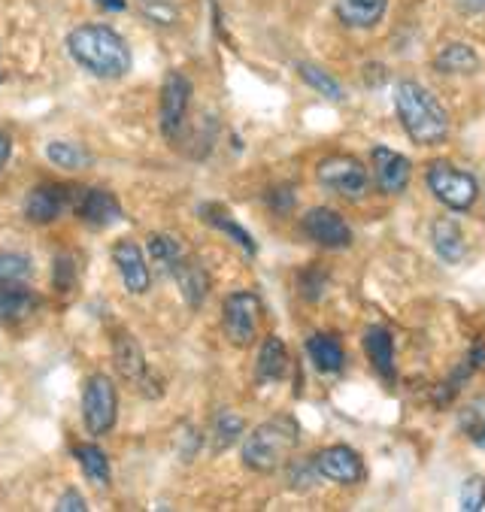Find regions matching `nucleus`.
<instances>
[{"label": "nucleus", "instance_id": "nucleus-37", "mask_svg": "<svg viewBox=\"0 0 485 512\" xmlns=\"http://www.w3.org/2000/svg\"><path fill=\"white\" fill-rule=\"evenodd\" d=\"M94 4L101 7V10H107V13H122L128 7L125 0H94Z\"/></svg>", "mask_w": 485, "mask_h": 512}, {"label": "nucleus", "instance_id": "nucleus-7", "mask_svg": "<svg viewBox=\"0 0 485 512\" xmlns=\"http://www.w3.org/2000/svg\"><path fill=\"white\" fill-rule=\"evenodd\" d=\"M261 319V300L252 291H234L222 306L225 334L234 346H252Z\"/></svg>", "mask_w": 485, "mask_h": 512}, {"label": "nucleus", "instance_id": "nucleus-3", "mask_svg": "<svg viewBox=\"0 0 485 512\" xmlns=\"http://www.w3.org/2000/svg\"><path fill=\"white\" fill-rule=\"evenodd\" d=\"M298 449V425L288 416H276L258 425L243 440V464L255 473H273L288 464L291 452Z\"/></svg>", "mask_w": 485, "mask_h": 512}, {"label": "nucleus", "instance_id": "nucleus-14", "mask_svg": "<svg viewBox=\"0 0 485 512\" xmlns=\"http://www.w3.org/2000/svg\"><path fill=\"white\" fill-rule=\"evenodd\" d=\"M113 261H116V267H119V273L125 279V288L131 294H146L149 291V282H152L149 264L143 258V249L134 240H119L113 246Z\"/></svg>", "mask_w": 485, "mask_h": 512}, {"label": "nucleus", "instance_id": "nucleus-9", "mask_svg": "<svg viewBox=\"0 0 485 512\" xmlns=\"http://www.w3.org/2000/svg\"><path fill=\"white\" fill-rule=\"evenodd\" d=\"M70 207L91 228H110L122 219V203L107 188H76V191H70Z\"/></svg>", "mask_w": 485, "mask_h": 512}, {"label": "nucleus", "instance_id": "nucleus-27", "mask_svg": "<svg viewBox=\"0 0 485 512\" xmlns=\"http://www.w3.org/2000/svg\"><path fill=\"white\" fill-rule=\"evenodd\" d=\"M201 216H204V222L207 225H216L219 231H225L237 246H243V252L246 255H255L258 249H255V243H252V237H249V231H243L225 210H219V207H201Z\"/></svg>", "mask_w": 485, "mask_h": 512}, {"label": "nucleus", "instance_id": "nucleus-10", "mask_svg": "<svg viewBox=\"0 0 485 512\" xmlns=\"http://www.w3.org/2000/svg\"><path fill=\"white\" fill-rule=\"evenodd\" d=\"M301 228H304V234H307L313 243H319V246H325V249H349V246H352V228L346 225V219H343L340 213H334V210H328V207L310 210V213L304 216Z\"/></svg>", "mask_w": 485, "mask_h": 512}, {"label": "nucleus", "instance_id": "nucleus-24", "mask_svg": "<svg viewBox=\"0 0 485 512\" xmlns=\"http://www.w3.org/2000/svg\"><path fill=\"white\" fill-rule=\"evenodd\" d=\"M149 255L158 267H164L167 273H173L182 261H185V249L176 237L170 234H152L149 237Z\"/></svg>", "mask_w": 485, "mask_h": 512}, {"label": "nucleus", "instance_id": "nucleus-36", "mask_svg": "<svg viewBox=\"0 0 485 512\" xmlns=\"http://www.w3.org/2000/svg\"><path fill=\"white\" fill-rule=\"evenodd\" d=\"M10 152H13V140H10V134L0 131V170H4V164L10 161Z\"/></svg>", "mask_w": 485, "mask_h": 512}, {"label": "nucleus", "instance_id": "nucleus-6", "mask_svg": "<svg viewBox=\"0 0 485 512\" xmlns=\"http://www.w3.org/2000/svg\"><path fill=\"white\" fill-rule=\"evenodd\" d=\"M316 179L322 188H328L331 194H340L346 200H358L367 194V185H370V176H367V167L352 158V155H331L319 164L316 170Z\"/></svg>", "mask_w": 485, "mask_h": 512}, {"label": "nucleus", "instance_id": "nucleus-1", "mask_svg": "<svg viewBox=\"0 0 485 512\" xmlns=\"http://www.w3.org/2000/svg\"><path fill=\"white\" fill-rule=\"evenodd\" d=\"M67 52L97 79H122L131 70V49L125 37L107 25H79L70 31Z\"/></svg>", "mask_w": 485, "mask_h": 512}, {"label": "nucleus", "instance_id": "nucleus-15", "mask_svg": "<svg viewBox=\"0 0 485 512\" xmlns=\"http://www.w3.org/2000/svg\"><path fill=\"white\" fill-rule=\"evenodd\" d=\"M40 310V297L28 288H19L16 282H4L0 288V322L4 325H22Z\"/></svg>", "mask_w": 485, "mask_h": 512}, {"label": "nucleus", "instance_id": "nucleus-19", "mask_svg": "<svg viewBox=\"0 0 485 512\" xmlns=\"http://www.w3.org/2000/svg\"><path fill=\"white\" fill-rule=\"evenodd\" d=\"M431 246H434V252H437L446 264H458V261L467 258L464 234H461V228H458L455 222H449V219L434 222V228H431Z\"/></svg>", "mask_w": 485, "mask_h": 512}, {"label": "nucleus", "instance_id": "nucleus-22", "mask_svg": "<svg viewBox=\"0 0 485 512\" xmlns=\"http://www.w3.org/2000/svg\"><path fill=\"white\" fill-rule=\"evenodd\" d=\"M170 276H176V282H179V291H182L185 303L191 306V310H198V306L204 303L207 288H210V279H207V273L201 270V264L188 261V255H185V261H182Z\"/></svg>", "mask_w": 485, "mask_h": 512}, {"label": "nucleus", "instance_id": "nucleus-16", "mask_svg": "<svg viewBox=\"0 0 485 512\" xmlns=\"http://www.w3.org/2000/svg\"><path fill=\"white\" fill-rule=\"evenodd\" d=\"M364 352L373 364V370L385 379V382H395V337L388 328L373 325L364 334Z\"/></svg>", "mask_w": 485, "mask_h": 512}, {"label": "nucleus", "instance_id": "nucleus-4", "mask_svg": "<svg viewBox=\"0 0 485 512\" xmlns=\"http://www.w3.org/2000/svg\"><path fill=\"white\" fill-rule=\"evenodd\" d=\"M116 419H119V391L113 379L104 373L88 376L82 388V422L88 434L94 437L110 434L116 428Z\"/></svg>", "mask_w": 485, "mask_h": 512}, {"label": "nucleus", "instance_id": "nucleus-21", "mask_svg": "<svg viewBox=\"0 0 485 512\" xmlns=\"http://www.w3.org/2000/svg\"><path fill=\"white\" fill-rule=\"evenodd\" d=\"M307 355H310L313 367L322 373H340L346 364V352L331 334H313L307 340Z\"/></svg>", "mask_w": 485, "mask_h": 512}, {"label": "nucleus", "instance_id": "nucleus-35", "mask_svg": "<svg viewBox=\"0 0 485 512\" xmlns=\"http://www.w3.org/2000/svg\"><path fill=\"white\" fill-rule=\"evenodd\" d=\"M55 509H58V512H85L88 506H85V500H82L79 491H67V494L58 497V506H55Z\"/></svg>", "mask_w": 485, "mask_h": 512}, {"label": "nucleus", "instance_id": "nucleus-30", "mask_svg": "<svg viewBox=\"0 0 485 512\" xmlns=\"http://www.w3.org/2000/svg\"><path fill=\"white\" fill-rule=\"evenodd\" d=\"M46 158L55 164V167H64V170H82L91 164V155L76 146V143H64V140H55L46 146Z\"/></svg>", "mask_w": 485, "mask_h": 512}, {"label": "nucleus", "instance_id": "nucleus-8", "mask_svg": "<svg viewBox=\"0 0 485 512\" xmlns=\"http://www.w3.org/2000/svg\"><path fill=\"white\" fill-rule=\"evenodd\" d=\"M188 104H191V82L176 70L167 73L161 85V104H158V128L167 140H176L182 134Z\"/></svg>", "mask_w": 485, "mask_h": 512}, {"label": "nucleus", "instance_id": "nucleus-34", "mask_svg": "<svg viewBox=\"0 0 485 512\" xmlns=\"http://www.w3.org/2000/svg\"><path fill=\"white\" fill-rule=\"evenodd\" d=\"M316 476H319V470H316V464L310 461V464H295V470H291L288 479H291V488L307 491V488H313Z\"/></svg>", "mask_w": 485, "mask_h": 512}, {"label": "nucleus", "instance_id": "nucleus-5", "mask_svg": "<svg viewBox=\"0 0 485 512\" xmlns=\"http://www.w3.org/2000/svg\"><path fill=\"white\" fill-rule=\"evenodd\" d=\"M425 182L431 188V194L443 203V207L455 210V213H467L476 197H479V185L470 173L452 167L449 161H431Z\"/></svg>", "mask_w": 485, "mask_h": 512}, {"label": "nucleus", "instance_id": "nucleus-20", "mask_svg": "<svg viewBox=\"0 0 485 512\" xmlns=\"http://www.w3.org/2000/svg\"><path fill=\"white\" fill-rule=\"evenodd\" d=\"M285 373H288V349L279 337H267L258 352L255 379L258 382H282Z\"/></svg>", "mask_w": 485, "mask_h": 512}, {"label": "nucleus", "instance_id": "nucleus-33", "mask_svg": "<svg viewBox=\"0 0 485 512\" xmlns=\"http://www.w3.org/2000/svg\"><path fill=\"white\" fill-rule=\"evenodd\" d=\"M76 282V264L70 255H58L55 258V288L58 291H70Z\"/></svg>", "mask_w": 485, "mask_h": 512}, {"label": "nucleus", "instance_id": "nucleus-29", "mask_svg": "<svg viewBox=\"0 0 485 512\" xmlns=\"http://www.w3.org/2000/svg\"><path fill=\"white\" fill-rule=\"evenodd\" d=\"M73 455H76V461L88 479H94L97 485H110V458L101 449L97 446H76Z\"/></svg>", "mask_w": 485, "mask_h": 512}, {"label": "nucleus", "instance_id": "nucleus-25", "mask_svg": "<svg viewBox=\"0 0 485 512\" xmlns=\"http://www.w3.org/2000/svg\"><path fill=\"white\" fill-rule=\"evenodd\" d=\"M458 425H461L464 437H467L473 446L485 449V397H476V400H470V403L461 406V419H458Z\"/></svg>", "mask_w": 485, "mask_h": 512}, {"label": "nucleus", "instance_id": "nucleus-13", "mask_svg": "<svg viewBox=\"0 0 485 512\" xmlns=\"http://www.w3.org/2000/svg\"><path fill=\"white\" fill-rule=\"evenodd\" d=\"M67 207H70V188L52 182L31 188L25 197V216L34 225H52Z\"/></svg>", "mask_w": 485, "mask_h": 512}, {"label": "nucleus", "instance_id": "nucleus-38", "mask_svg": "<svg viewBox=\"0 0 485 512\" xmlns=\"http://www.w3.org/2000/svg\"><path fill=\"white\" fill-rule=\"evenodd\" d=\"M458 7L467 13H485V0H458Z\"/></svg>", "mask_w": 485, "mask_h": 512}, {"label": "nucleus", "instance_id": "nucleus-2", "mask_svg": "<svg viewBox=\"0 0 485 512\" xmlns=\"http://www.w3.org/2000/svg\"><path fill=\"white\" fill-rule=\"evenodd\" d=\"M395 107L407 137L419 146H437L449 134V116L440 100L419 82H401L395 88Z\"/></svg>", "mask_w": 485, "mask_h": 512}, {"label": "nucleus", "instance_id": "nucleus-23", "mask_svg": "<svg viewBox=\"0 0 485 512\" xmlns=\"http://www.w3.org/2000/svg\"><path fill=\"white\" fill-rule=\"evenodd\" d=\"M479 67L476 52L467 43H449L443 52H437L434 58V70L446 73V76H458V73H473Z\"/></svg>", "mask_w": 485, "mask_h": 512}, {"label": "nucleus", "instance_id": "nucleus-28", "mask_svg": "<svg viewBox=\"0 0 485 512\" xmlns=\"http://www.w3.org/2000/svg\"><path fill=\"white\" fill-rule=\"evenodd\" d=\"M298 73H301V79H304L310 88H316L322 97L334 100V104L346 100V88H343L328 70H322V67H316V64H298Z\"/></svg>", "mask_w": 485, "mask_h": 512}, {"label": "nucleus", "instance_id": "nucleus-11", "mask_svg": "<svg viewBox=\"0 0 485 512\" xmlns=\"http://www.w3.org/2000/svg\"><path fill=\"white\" fill-rule=\"evenodd\" d=\"M370 161H373V179H376V188L379 191H385V194H401V191H407L410 176H413L410 158H404L395 149L376 146L370 152Z\"/></svg>", "mask_w": 485, "mask_h": 512}, {"label": "nucleus", "instance_id": "nucleus-12", "mask_svg": "<svg viewBox=\"0 0 485 512\" xmlns=\"http://www.w3.org/2000/svg\"><path fill=\"white\" fill-rule=\"evenodd\" d=\"M319 476L337 482V485H358L364 479V461L349 446H328L313 458Z\"/></svg>", "mask_w": 485, "mask_h": 512}, {"label": "nucleus", "instance_id": "nucleus-32", "mask_svg": "<svg viewBox=\"0 0 485 512\" xmlns=\"http://www.w3.org/2000/svg\"><path fill=\"white\" fill-rule=\"evenodd\" d=\"M458 503H461L464 512H479V509H485V479H482V476H470V479L461 485Z\"/></svg>", "mask_w": 485, "mask_h": 512}, {"label": "nucleus", "instance_id": "nucleus-17", "mask_svg": "<svg viewBox=\"0 0 485 512\" xmlns=\"http://www.w3.org/2000/svg\"><path fill=\"white\" fill-rule=\"evenodd\" d=\"M113 358H116V370L122 373V379H128L134 388L146 385V358H143V349L134 337L119 334L116 346H113Z\"/></svg>", "mask_w": 485, "mask_h": 512}, {"label": "nucleus", "instance_id": "nucleus-39", "mask_svg": "<svg viewBox=\"0 0 485 512\" xmlns=\"http://www.w3.org/2000/svg\"><path fill=\"white\" fill-rule=\"evenodd\" d=\"M0 82H4V73H0Z\"/></svg>", "mask_w": 485, "mask_h": 512}, {"label": "nucleus", "instance_id": "nucleus-18", "mask_svg": "<svg viewBox=\"0 0 485 512\" xmlns=\"http://www.w3.org/2000/svg\"><path fill=\"white\" fill-rule=\"evenodd\" d=\"M388 0H340L337 4V19L346 28H373L382 22Z\"/></svg>", "mask_w": 485, "mask_h": 512}, {"label": "nucleus", "instance_id": "nucleus-31", "mask_svg": "<svg viewBox=\"0 0 485 512\" xmlns=\"http://www.w3.org/2000/svg\"><path fill=\"white\" fill-rule=\"evenodd\" d=\"M31 273V261L16 252H0V285L4 282H22Z\"/></svg>", "mask_w": 485, "mask_h": 512}, {"label": "nucleus", "instance_id": "nucleus-26", "mask_svg": "<svg viewBox=\"0 0 485 512\" xmlns=\"http://www.w3.org/2000/svg\"><path fill=\"white\" fill-rule=\"evenodd\" d=\"M246 431V422L243 416L231 413V409H222V413L216 416V425H213V452H225L231 449Z\"/></svg>", "mask_w": 485, "mask_h": 512}]
</instances>
